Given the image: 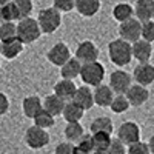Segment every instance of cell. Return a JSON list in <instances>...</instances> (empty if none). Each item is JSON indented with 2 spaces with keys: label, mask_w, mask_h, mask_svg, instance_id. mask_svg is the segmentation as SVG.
<instances>
[{
  "label": "cell",
  "mask_w": 154,
  "mask_h": 154,
  "mask_svg": "<svg viewBox=\"0 0 154 154\" xmlns=\"http://www.w3.org/2000/svg\"><path fill=\"white\" fill-rule=\"evenodd\" d=\"M106 154H126V146L117 137H114V139H111V143L106 149Z\"/></svg>",
  "instance_id": "36"
},
{
  "label": "cell",
  "mask_w": 154,
  "mask_h": 154,
  "mask_svg": "<svg viewBox=\"0 0 154 154\" xmlns=\"http://www.w3.org/2000/svg\"><path fill=\"white\" fill-rule=\"evenodd\" d=\"M22 109H23V114L29 119H34L35 114L42 109V100L38 96H28L25 97L23 102H22Z\"/></svg>",
  "instance_id": "22"
},
{
  "label": "cell",
  "mask_w": 154,
  "mask_h": 154,
  "mask_svg": "<svg viewBox=\"0 0 154 154\" xmlns=\"http://www.w3.org/2000/svg\"><path fill=\"white\" fill-rule=\"evenodd\" d=\"M9 2H11V0H0V6H3V5H6Z\"/></svg>",
  "instance_id": "42"
},
{
  "label": "cell",
  "mask_w": 154,
  "mask_h": 154,
  "mask_svg": "<svg viewBox=\"0 0 154 154\" xmlns=\"http://www.w3.org/2000/svg\"><path fill=\"white\" fill-rule=\"evenodd\" d=\"M125 97L128 100V103H130V106H142L149 99V91H148V88L136 83L128 88V91L125 93Z\"/></svg>",
  "instance_id": "11"
},
{
  "label": "cell",
  "mask_w": 154,
  "mask_h": 154,
  "mask_svg": "<svg viewBox=\"0 0 154 154\" xmlns=\"http://www.w3.org/2000/svg\"><path fill=\"white\" fill-rule=\"evenodd\" d=\"M72 154H89V152H86V151H82V149H79V148H75V146H74V151H72Z\"/></svg>",
  "instance_id": "41"
},
{
  "label": "cell",
  "mask_w": 154,
  "mask_h": 154,
  "mask_svg": "<svg viewBox=\"0 0 154 154\" xmlns=\"http://www.w3.org/2000/svg\"><path fill=\"white\" fill-rule=\"evenodd\" d=\"M16 34L23 45H28V43H34L35 40H38L42 35V31L37 25V20L28 17V19L19 20V23L16 25Z\"/></svg>",
  "instance_id": "3"
},
{
  "label": "cell",
  "mask_w": 154,
  "mask_h": 154,
  "mask_svg": "<svg viewBox=\"0 0 154 154\" xmlns=\"http://www.w3.org/2000/svg\"><path fill=\"white\" fill-rule=\"evenodd\" d=\"M109 89L112 93H117V94H125L128 91V88L131 86V75L128 74L123 69H117L111 72L109 75Z\"/></svg>",
  "instance_id": "9"
},
{
  "label": "cell",
  "mask_w": 154,
  "mask_h": 154,
  "mask_svg": "<svg viewBox=\"0 0 154 154\" xmlns=\"http://www.w3.org/2000/svg\"><path fill=\"white\" fill-rule=\"evenodd\" d=\"M93 154H106V152H99V151H94Z\"/></svg>",
  "instance_id": "43"
},
{
  "label": "cell",
  "mask_w": 154,
  "mask_h": 154,
  "mask_svg": "<svg viewBox=\"0 0 154 154\" xmlns=\"http://www.w3.org/2000/svg\"><path fill=\"white\" fill-rule=\"evenodd\" d=\"M80 68L82 63L79 60H75L74 57H71L65 65L60 66V75L63 80H74L75 77H79L80 74Z\"/></svg>",
  "instance_id": "21"
},
{
  "label": "cell",
  "mask_w": 154,
  "mask_h": 154,
  "mask_svg": "<svg viewBox=\"0 0 154 154\" xmlns=\"http://www.w3.org/2000/svg\"><path fill=\"white\" fill-rule=\"evenodd\" d=\"M9 109V99L6 97V94L0 93V116L6 114Z\"/></svg>",
  "instance_id": "39"
},
{
  "label": "cell",
  "mask_w": 154,
  "mask_h": 154,
  "mask_svg": "<svg viewBox=\"0 0 154 154\" xmlns=\"http://www.w3.org/2000/svg\"><path fill=\"white\" fill-rule=\"evenodd\" d=\"M140 37H142V40H145L148 43H152L154 42V20H149V22L142 23Z\"/></svg>",
  "instance_id": "33"
},
{
  "label": "cell",
  "mask_w": 154,
  "mask_h": 154,
  "mask_svg": "<svg viewBox=\"0 0 154 154\" xmlns=\"http://www.w3.org/2000/svg\"><path fill=\"white\" fill-rule=\"evenodd\" d=\"M22 51H23V43L17 37L11 38V40H6V42H0V54L8 60L16 59Z\"/></svg>",
  "instance_id": "17"
},
{
  "label": "cell",
  "mask_w": 154,
  "mask_h": 154,
  "mask_svg": "<svg viewBox=\"0 0 154 154\" xmlns=\"http://www.w3.org/2000/svg\"><path fill=\"white\" fill-rule=\"evenodd\" d=\"M25 143L31 149H42L49 143V133L32 125L25 133Z\"/></svg>",
  "instance_id": "5"
},
{
  "label": "cell",
  "mask_w": 154,
  "mask_h": 154,
  "mask_svg": "<svg viewBox=\"0 0 154 154\" xmlns=\"http://www.w3.org/2000/svg\"><path fill=\"white\" fill-rule=\"evenodd\" d=\"M140 31H142V23L133 17L119 25V35H120L119 38L128 43H134L140 40Z\"/></svg>",
  "instance_id": "7"
},
{
  "label": "cell",
  "mask_w": 154,
  "mask_h": 154,
  "mask_svg": "<svg viewBox=\"0 0 154 154\" xmlns=\"http://www.w3.org/2000/svg\"><path fill=\"white\" fill-rule=\"evenodd\" d=\"M131 56L139 63H148L152 56V45L145 40H137L131 43Z\"/></svg>",
  "instance_id": "15"
},
{
  "label": "cell",
  "mask_w": 154,
  "mask_h": 154,
  "mask_svg": "<svg viewBox=\"0 0 154 154\" xmlns=\"http://www.w3.org/2000/svg\"><path fill=\"white\" fill-rule=\"evenodd\" d=\"M74 5H75V0H54V5L53 8L57 9L60 14L62 12H69L74 9Z\"/></svg>",
  "instance_id": "35"
},
{
  "label": "cell",
  "mask_w": 154,
  "mask_h": 154,
  "mask_svg": "<svg viewBox=\"0 0 154 154\" xmlns=\"http://www.w3.org/2000/svg\"><path fill=\"white\" fill-rule=\"evenodd\" d=\"M112 17L119 23H123L126 20L133 19L134 17L133 5H130V3H117L114 6V9H112Z\"/></svg>",
  "instance_id": "25"
},
{
  "label": "cell",
  "mask_w": 154,
  "mask_h": 154,
  "mask_svg": "<svg viewBox=\"0 0 154 154\" xmlns=\"http://www.w3.org/2000/svg\"><path fill=\"white\" fill-rule=\"evenodd\" d=\"M83 112L85 111L77 106L74 102H68V103H65V106H63L62 116L68 123H74V122H80V119L83 117Z\"/></svg>",
  "instance_id": "23"
},
{
  "label": "cell",
  "mask_w": 154,
  "mask_h": 154,
  "mask_svg": "<svg viewBox=\"0 0 154 154\" xmlns=\"http://www.w3.org/2000/svg\"><path fill=\"white\" fill-rule=\"evenodd\" d=\"M134 9V19L140 23H145L154 19V0H137Z\"/></svg>",
  "instance_id": "13"
},
{
  "label": "cell",
  "mask_w": 154,
  "mask_h": 154,
  "mask_svg": "<svg viewBox=\"0 0 154 154\" xmlns=\"http://www.w3.org/2000/svg\"><path fill=\"white\" fill-rule=\"evenodd\" d=\"M133 77L137 85L140 86H148L154 82V65L151 63H139L133 71Z\"/></svg>",
  "instance_id": "12"
},
{
  "label": "cell",
  "mask_w": 154,
  "mask_h": 154,
  "mask_svg": "<svg viewBox=\"0 0 154 154\" xmlns=\"http://www.w3.org/2000/svg\"><path fill=\"white\" fill-rule=\"evenodd\" d=\"M0 20L2 22H14V20H19V12H17V8L14 5V2H11L0 6Z\"/></svg>",
  "instance_id": "29"
},
{
  "label": "cell",
  "mask_w": 154,
  "mask_h": 154,
  "mask_svg": "<svg viewBox=\"0 0 154 154\" xmlns=\"http://www.w3.org/2000/svg\"><path fill=\"white\" fill-rule=\"evenodd\" d=\"M117 139L125 145L131 146L140 142V128L134 122H123L117 130Z\"/></svg>",
  "instance_id": "6"
},
{
  "label": "cell",
  "mask_w": 154,
  "mask_h": 154,
  "mask_svg": "<svg viewBox=\"0 0 154 154\" xmlns=\"http://www.w3.org/2000/svg\"><path fill=\"white\" fill-rule=\"evenodd\" d=\"M16 23L14 22H2L0 23V42H6L16 38Z\"/></svg>",
  "instance_id": "31"
},
{
  "label": "cell",
  "mask_w": 154,
  "mask_h": 154,
  "mask_svg": "<svg viewBox=\"0 0 154 154\" xmlns=\"http://www.w3.org/2000/svg\"><path fill=\"white\" fill-rule=\"evenodd\" d=\"M71 102H74V103L79 106V108H82L83 111L91 109V108L94 106L93 89H89V86H86V85L77 88V89H75V94H74V97H72Z\"/></svg>",
  "instance_id": "14"
},
{
  "label": "cell",
  "mask_w": 154,
  "mask_h": 154,
  "mask_svg": "<svg viewBox=\"0 0 154 154\" xmlns=\"http://www.w3.org/2000/svg\"><path fill=\"white\" fill-rule=\"evenodd\" d=\"M74 8L83 17H94L100 9V0H75Z\"/></svg>",
  "instance_id": "19"
},
{
  "label": "cell",
  "mask_w": 154,
  "mask_h": 154,
  "mask_svg": "<svg viewBox=\"0 0 154 154\" xmlns=\"http://www.w3.org/2000/svg\"><path fill=\"white\" fill-rule=\"evenodd\" d=\"M111 111L116 112V114H122V112H126L128 109H130V103H128V100L125 97V94H117L114 96L111 105H109Z\"/></svg>",
  "instance_id": "30"
},
{
  "label": "cell",
  "mask_w": 154,
  "mask_h": 154,
  "mask_svg": "<svg viewBox=\"0 0 154 154\" xmlns=\"http://www.w3.org/2000/svg\"><path fill=\"white\" fill-rule=\"evenodd\" d=\"M75 89L77 86L74 85L72 80H59L56 85H54V96H57L60 100L66 102H71L74 94H75Z\"/></svg>",
  "instance_id": "16"
},
{
  "label": "cell",
  "mask_w": 154,
  "mask_h": 154,
  "mask_svg": "<svg viewBox=\"0 0 154 154\" xmlns=\"http://www.w3.org/2000/svg\"><path fill=\"white\" fill-rule=\"evenodd\" d=\"M74 151V143H69V142H62L56 146L54 149V154H72Z\"/></svg>",
  "instance_id": "38"
},
{
  "label": "cell",
  "mask_w": 154,
  "mask_h": 154,
  "mask_svg": "<svg viewBox=\"0 0 154 154\" xmlns=\"http://www.w3.org/2000/svg\"><path fill=\"white\" fill-rule=\"evenodd\" d=\"M19 12V20L31 17L32 12V0H12Z\"/></svg>",
  "instance_id": "32"
},
{
  "label": "cell",
  "mask_w": 154,
  "mask_h": 154,
  "mask_svg": "<svg viewBox=\"0 0 154 154\" xmlns=\"http://www.w3.org/2000/svg\"><path fill=\"white\" fill-rule=\"evenodd\" d=\"M93 99H94V105L106 108L111 105V102L114 99V93L109 89L108 85H99L93 91Z\"/></svg>",
  "instance_id": "18"
},
{
  "label": "cell",
  "mask_w": 154,
  "mask_h": 154,
  "mask_svg": "<svg viewBox=\"0 0 154 154\" xmlns=\"http://www.w3.org/2000/svg\"><path fill=\"white\" fill-rule=\"evenodd\" d=\"M83 134H85V130H83V126L80 125V122L66 123V126H65V137H66V140L69 143L77 142Z\"/></svg>",
  "instance_id": "26"
},
{
  "label": "cell",
  "mask_w": 154,
  "mask_h": 154,
  "mask_svg": "<svg viewBox=\"0 0 154 154\" xmlns=\"http://www.w3.org/2000/svg\"><path fill=\"white\" fill-rule=\"evenodd\" d=\"M126 154H149V149L145 142H137L131 146H128Z\"/></svg>",
  "instance_id": "37"
},
{
  "label": "cell",
  "mask_w": 154,
  "mask_h": 154,
  "mask_svg": "<svg viewBox=\"0 0 154 154\" xmlns=\"http://www.w3.org/2000/svg\"><path fill=\"white\" fill-rule=\"evenodd\" d=\"M37 25H38V28H40L42 34H53L56 32L59 28H60V25H62V14L54 9L53 6H49V8H43L40 9V12H38V16H37Z\"/></svg>",
  "instance_id": "2"
},
{
  "label": "cell",
  "mask_w": 154,
  "mask_h": 154,
  "mask_svg": "<svg viewBox=\"0 0 154 154\" xmlns=\"http://www.w3.org/2000/svg\"><path fill=\"white\" fill-rule=\"evenodd\" d=\"M148 149H149V154H154V136H151V139L148 140Z\"/></svg>",
  "instance_id": "40"
},
{
  "label": "cell",
  "mask_w": 154,
  "mask_h": 154,
  "mask_svg": "<svg viewBox=\"0 0 154 154\" xmlns=\"http://www.w3.org/2000/svg\"><path fill=\"white\" fill-rule=\"evenodd\" d=\"M74 59L79 60L82 65L97 62V59H99V49H97V46L91 40L80 42L79 46H77V49H75V57Z\"/></svg>",
  "instance_id": "8"
},
{
  "label": "cell",
  "mask_w": 154,
  "mask_h": 154,
  "mask_svg": "<svg viewBox=\"0 0 154 154\" xmlns=\"http://www.w3.org/2000/svg\"><path fill=\"white\" fill-rule=\"evenodd\" d=\"M93 137V146H94V151H99V152H106L109 143H111V134H106V133H94L91 134Z\"/></svg>",
  "instance_id": "27"
},
{
  "label": "cell",
  "mask_w": 154,
  "mask_h": 154,
  "mask_svg": "<svg viewBox=\"0 0 154 154\" xmlns=\"http://www.w3.org/2000/svg\"><path fill=\"white\" fill-rule=\"evenodd\" d=\"M108 56H109V60L116 66L122 68V66L130 65V62L133 59L131 43L122 40V38H116V40L109 42V45H108Z\"/></svg>",
  "instance_id": "1"
},
{
  "label": "cell",
  "mask_w": 154,
  "mask_h": 154,
  "mask_svg": "<svg viewBox=\"0 0 154 154\" xmlns=\"http://www.w3.org/2000/svg\"><path fill=\"white\" fill-rule=\"evenodd\" d=\"M80 79L86 86H99L105 79V66L100 62H93L82 65L80 68Z\"/></svg>",
  "instance_id": "4"
},
{
  "label": "cell",
  "mask_w": 154,
  "mask_h": 154,
  "mask_svg": "<svg viewBox=\"0 0 154 154\" xmlns=\"http://www.w3.org/2000/svg\"><path fill=\"white\" fill-rule=\"evenodd\" d=\"M89 130H91V134L94 133H106V134H111L114 126H112V120L106 116H100V117H96L91 125H89Z\"/></svg>",
  "instance_id": "24"
},
{
  "label": "cell",
  "mask_w": 154,
  "mask_h": 154,
  "mask_svg": "<svg viewBox=\"0 0 154 154\" xmlns=\"http://www.w3.org/2000/svg\"><path fill=\"white\" fill-rule=\"evenodd\" d=\"M75 148H79L82 151H86L89 154H93L94 152V146H93V137H91V134H83L75 142Z\"/></svg>",
  "instance_id": "34"
},
{
  "label": "cell",
  "mask_w": 154,
  "mask_h": 154,
  "mask_svg": "<svg viewBox=\"0 0 154 154\" xmlns=\"http://www.w3.org/2000/svg\"><path fill=\"white\" fill-rule=\"evenodd\" d=\"M34 120V126L37 128H42V130H48V128H53L56 125V120L51 114H48L43 108L35 114V117L32 119Z\"/></svg>",
  "instance_id": "28"
},
{
  "label": "cell",
  "mask_w": 154,
  "mask_h": 154,
  "mask_svg": "<svg viewBox=\"0 0 154 154\" xmlns=\"http://www.w3.org/2000/svg\"><path fill=\"white\" fill-rule=\"evenodd\" d=\"M71 57H72V56H71V51H69L68 45H66V43H62V42L56 43L54 46H51L49 51L46 53V59L53 63V65H56V66L65 65V63H66Z\"/></svg>",
  "instance_id": "10"
},
{
  "label": "cell",
  "mask_w": 154,
  "mask_h": 154,
  "mask_svg": "<svg viewBox=\"0 0 154 154\" xmlns=\"http://www.w3.org/2000/svg\"><path fill=\"white\" fill-rule=\"evenodd\" d=\"M63 106H65V102L60 100V99H59L57 96H54V94L46 96L45 100L42 102V108H43L48 114L53 116V117H56V116H60V114H62Z\"/></svg>",
  "instance_id": "20"
}]
</instances>
